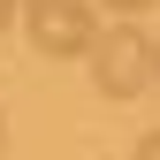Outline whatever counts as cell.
Wrapping results in <instances>:
<instances>
[{
    "mask_svg": "<svg viewBox=\"0 0 160 160\" xmlns=\"http://www.w3.org/2000/svg\"><path fill=\"white\" fill-rule=\"evenodd\" d=\"M92 84L107 92V99H137V92L152 84V38L130 31V23L99 31L92 38Z\"/></svg>",
    "mask_w": 160,
    "mask_h": 160,
    "instance_id": "cell-1",
    "label": "cell"
},
{
    "mask_svg": "<svg viewBox=\"0 0 160 160\" xmlns=\"http://www.w3.org/2000/svg\"><path fill=\"white\" fill-rule=\"evenodd\" d=\"M23 31H31V46H38V53L76 61V53H92L99 15H92V0H23Z\"/></svg>",
    "mask_w": 160,
    "mask_h": 160,
    "instance_id": "cell-2",
    "label": "cell"
},
{
    "mask_svg": "<svg viewBox=\"0 0 160 160\" xmlns=\"http://www.w3.org/2000/svg\"><path fill=\"white\" fill-rule=\"evenodd\" d=\"M99 8H114V15H122V23H130V15H145L152 0H99Z\"/></svg>",
    "mask_w": 160,
    "mask_h": 160,
    "instance_id": "cell-3",
    "label": "cell"
},
{
    "mask_svg": "<svg viewBox=\"0 0 160 160\" xmlns=\"http://www.w3.org/2000/svg\"><path fill=\"white\" fill-rule=\"evenodd\" d=\"M130 160H160V130H145V137H137V152Z\"/></svg>",
    "mask_w": 160,
    "mask_h": 160,
    "instance_id": "cell-4",
    "label": "cell"
},
{
    "mask_svg": "<svg viewBox=\"0 0 160 160\" xmlns=\"http://www.w3.org/2000/svg\"><path fill=\"white\" fill-rule=\"evenodd\" d=\"M8 15H15V0H0V31H8Z\"/></svg>",
    "mask_w": 160,
    "mask_h": 160,
    "instance_id": "cell-5",
    "label": "cell"
},
{
    "mask_svg": "<svg viewBox=\"0 0 160 160\" xmlns=\"http://www.w3.org/2000/svg\"><path fill=\"white\" fill-rule=\"evenodd\" d=\"M152 84H160V38H152Z\"/></svg>",
    "mask_w": 160,
    "mask_h": 160,
    "instance_id": "cell-6",
    "label": "cell"
},
{
    "mask_svg": "<svg viewBox=\"0 0 160 160\" xmlns=\"http://www.w3.org/2000/svg\"><path fill=\"white\" fill-rule=\"evenodd\" d=\"M0 137H8V130H0Z\"/></svg>",
    "mask_w": 160,
    "mask_h": 160,
    "instance_id": "cell-7",
    "label": "cell"
}]
</instances>
